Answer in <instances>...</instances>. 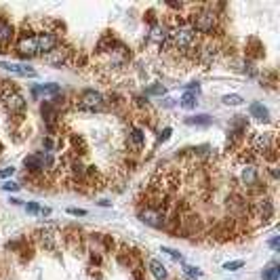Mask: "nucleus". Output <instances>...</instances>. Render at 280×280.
Segmentation results:
<instances>
[{
	"instance_id": "1",
	"label": "nucleus",
	"mask_w": 280,
	"mask_h": 280,
	"mask_svg": "<svg viewBox=\"0 0 280 280\" xmlns=\"http://www.w3.org/2000/svg\"><path fill=\"white\" fill-rule=\"evenodd\" d=\"M169 40L175 49L179 51H194V40H196V32L192 30V26H179L169 34Z\"/></svg>"
},
{
	"instance_id": "2",
	"label": "nucleus",
	"mask_w": 280,
	"mask_h": 280,
	"mask_svg": "<svg viewBox=\"0 0 280 280\" xmlns=\"http://www.w3.org/2000/svg\"><path fill=\"white\" fill-rule=\"evenodd\" d=\"M76 107L82 112H101L105 107V99L99 91L95 89H87L80 93L78 101H76Z\"/></svg>"
},
{
	"instance_id": "3",
	"label": "nucleus",
	"mask_w": 280,
	"mask_h": 280,
	"mask_svg": "<svg viewBox=\"0 0 280 280\" xmlns=\"http://www.w3.org/2000/svg\"><path fill=\"white\" fill-rule=\"evenodd\" d=\"M23 167L32 173H40L44 169H51L53 167V156L49 152H38V154H32V156H26L23 158Z\"/></svg>"
},
{
	"instance_id": "4",
	"label": "nucleus",
	"mask_w": 280,
	"mask_h": 280,
	"mask_svg": "<svg viewBox=\"0 0 280 280\" xmlns=\"http://www.w3.org/2000/svg\"><path fill=\"white\" fill-rule=\"evenodd\" d=\"M217 26V15L213 11H202L194 17V26L192 30L194 32H200V34H211Z\"/></svg>"
},
{
	"instance_id": "5",
	"label": "nucleus",
	"mask_w": 280,
	"mask_h": 280,
	"mask_svg": "<svg viewBox=\"0 0 280 280\" xmlns=\"http://www.w3.org/2000/svg\"><path fill=\"white\" fill-rule=\"evenodd\" d=\"M139 219H141L145 225H150V228H162V225H165L167 215L158 207H145L143 211L139 213Z\"/></svg>"
},
{
	"instance_id": "6",
	"label": "nucleus",
	"mask_w": 280,
	"mask_h": 280,
	"mask_svg": "<svg viewBox=\"0 0 280 280\" xmlns=\"http://www.w3.org/2000/svg\"><path fill=\"white\" fill-rule=\"evenodd\" d=\"M34 38H36V46H38V55H46V53H51L57 46V36L51 32H40Z\"/></svg>"
},
{
	"instance_id": "7",
	"label": "nucleus",
	"mask_w": 280,
	"mask_h": 280,
	"mask_svg": "<svg viewBox=\"0 0 280 280\" xmlns=\"http://www.w3.org/2000/svg\"><path fill=\"white\" fill-rule=\"evenodd\" d=\"M251 150L266 156L268 152H272V137L268 133H255L251 137Z\"/></svg>"
},
{
	"instance_id": "8",
	"label": "nucleus",
	"mask_w": 280,
	"mask_h": 280,
	"mask_svg": "<svg viewBox=\"0 0 280 280\" xmlns=\"http://www.w3.org/2000/svg\"><path fill=\"white\" fill-rule=\"evenodd\" d=\"M17 51L21 57H34L38 55V46H36V38L30 34H23L17 42Z\"/></svg>"
},
{
	"instance_id": "9",
	"label": "nucleus",
	"mask_w": 280,
	"mask_h": 280,
	"mask_svg": "<svg viewBox=\"0 0 280 280\" xmlns=\"http://www.w3.org/2000/svg\"><path fill=\"white\" fill-rule=\"evenodd\" d=\"M253 211L257 213L261 221H270L272 215H274V205H272L270 198H257L253 202Z\"/></svg>"
},
{
	"instance_id": "10",
	"label": "nucleus",
	"mask_w": 280,
	"mask_h": 280,
	"mask_svg": "<svg viewBox=\"0 0 280 280\" xmlns=\"http://www.w3.org/2000/svg\"><path fill=\"white\" fill-rule=\"evenodd\" d=\"M68 57H70V49H66V46H55L51 53H46L44 55V61L53 68H59V66L66 64Z\"/></svg>"
},
{
	"instance_id": "11",
	"label": "nucleus",
	"mask_w": 280,
	"mask_h": 280,
	"mask_svg": "<svg viewBox=\"0 0 280 280\" xmlns=\"http://www.w3.org/2000/svg\"><path fill=\"white\" fill-rule=\"evenodd\" d=\"M4 104H6V107H9L11 114H21L23 110H26V99H23V95H19V93H15V91L4 97Z\"/></svg>"
},
{
	"instance_id": "12",
	"label": "nucleus",
	"mask_w": 280,
	"mask_h": 280,
	"mask_svg": "<svg viewBox=\"0 0 280 280\" xmlns=\"http://www.w3.org/2000/svg\"><path fill=\"white\" fill-rule=\"evenodd\" d=\"M0 68L9 70L11 74H17V76H30V78H34V76H36V70L28 68V66H21V64H9V61H0Z\"/></svg>"
},
{
	"instance_id": "13",
	"label": "nucleus",
	"mask_w": 280,
	"mask_h": 280,
	"mask_svg": "<svg viewBox=\"0 0 280 280\" xmlns=\"http://www.w3.org/2000/svg\"><path fill=\"white\" fill-rule=\"evenodd\" d=\"M257 169H255L253 165H245L243 171H240V181H243V185H246V188H253V185H257Z\"/></svg>"
},
{
	"instance_id": "14",
	"label": "nucleus",
	"mask_w": 280,
	"mask_h": 280,
	"mask_svg": "<svg viewBox=\"0 0 280 280\" xmlns=\"http://www.w3.org/2000/svg\"><path fill=\"white\" fill-rule=\"evenodd\" d=\"M129 145L133 147L135 152H139L145 145V135H143L141 129H131L129 131Z\"/></svg>"
},
{
	"instance_id": "15",
	"label": "nucleus",
	"mask_w": 280,
	"mask_h": 280,
	"mask_svg": "<svg viewBox=\"0 0 280 280\" xmlns=\"http://www.w3.org/2000/svg\"><path fill=\"white\" fill-rule=\"evenodd\" d=\"M169 30L165 28V26H160V23H156L152 30H150V38L154 42H158V44H165V42H169Z\"/></svg>"
},
{
	"instance_id": "16",
	"label": "nucleus",
	"mask_w": 280,
	"mask_h": 280,
	"mask_svg": "<svg viewBox=\"0 0 280 280\" xmlns=\"http://www.w3.org/2000/svg\"><path fill=\"white\" fill-rule=\"evenodd\" d=\"M248 112H251L253 118L259 120V122H268L270 120V112H268V107L263 105V104H251Z\"/></svg>"
},
{
	"instance_id": "17",
	"label": "nucleus",
	"mask_w": 280,
	"mask_h": 280,
	"mask_svg": "<svg viewBox=\"0 0 280 280\" xmlns=\"http://www.w3.org/2000/svg\"><path fill=\"white\" fill-rule=\"evenodd\" d=\"M150 272L156 280H167V266L160 259H150Z\"/></svg>"
},
{
	"instance_id": "18",
	"label": "nucleus",
	"mask_w": 280,
	"mask_h": 280,
	"mask_svg": "<svg viewBox=\"0 0 280 280\" xmlns=\"http://www.w3.org/2000/svg\"><path fill=\"white\" fill-rule=\"evenodd\" d=\"M13 36H15V28L11 26L9 21L0 19V44L11 42V40H13Z\"/></svg>"
},
{
	"instance_id": "19",
	"label": "nucleus",
	"mask_w": 280,
	"mask_h": 280,
	"mask_svg": "<svg viewBox=\"0 0 280 280\" xmlns=\"http://www.w3.org/2000/svg\"><path fill=\"white\" fill-rule=\"evenodd\" d=\"M200 57H202V61H207V64H211V61L217 57V44H207V46H202Z\"/></svg>"
},
{
	"instance_id": "20",
	"label": "nucleus",
	"mask_w": 280,
	"mask_h": 280,
	"mask_svg": "<svg viewBox=\"0 0 280 280\" xmlns=\"http://www.w3.org/2000/svg\"><path fill=\"white\" fill-rule=\"evenodd\" d=\"M61 89H59V84H42V87H34V95H57Z\"/></svg>"
},
{
	"instance_id": "21",
	"label": "nucleus",
	"mask_w": 280,
	"mask_h": 280,
	"mask_svg": "<svg viewBox=\"0 0 280 280\" xmlns=\"http://www.w3.org/2000/svg\"><path fill=\"white\" fill-rule=\"evenodd\" d=\"M188 124H198V127H209L211 124V116L207 114H196V116H190V118H185Z\"/></svg>"
},
{
	"instance_id": "22",
	"label": "nucleus",
	"mask_w": 280,
	"mask_h": 280,
	"mask_svg": "<svg viewBox=\"0 0 280 280\" xmlns=\"http://www.w3.org/2000/svg\"><path fill=\"white\" fill-rule=\"evenodd\" d=\"M179 105L181 107H185V110H190V107H194L196 105V95L194 93H183V97H181V101H179Z\"/></svg>"
},
{
	"instance_id": "23",
	"label": "nucleus",
	"mask_w": 280,
	"mask_h": 280,
	"mask_svg": "<svg viewBox=\"0 0 280 280\" xmlns=\"http://www.w3.org/2000/svg\"><path fill=\"white\" fill-rule=\"evenodd\" d=\"M261 278L263 280H280V268L278 266H270L268 270H263Z\"/></svg>"
},
{
	"instance_id": "24",
	"label": "nucleus",
	"mask_w": 280,
	"mask_h": 280,
	"mask_svg": "<svg viewBox=\"0 0 280 280\" xmlns=\"http://www.w3.org/2000/svg\"><path fill=\"white\" fill-rule=\"evenodd\" d=\"M221 101H223L225 105H234V107H236V105H243V101H245V99L240 97V95H236V93H232V95H223Z\"/></svg>"
},
{
	"instance_id": "25",
	"label": "nucleus",
	"mask_w": 280,
	"mask_h": 280,
	"mask_svg": "<svg viewBox=\"0 0 280 280\" xmlns=\"http://www.w3.org/2000/svg\"><path fill=\"white\" fill-rule=\"evenodd\" d=\"M183 274H185V278H190V280H198L202 276V272L198 268H194V266H183Z\"/></svg>"
},
{
	"instance_id": "26",
	"label": "nucleus",
	"mask_w": 280,
	"mask_h": 280,
	"mask_svg": "<svg viewBox=\"0 0 280 280\" xmlns=\"http://www.w3.org/2000/svg\"><path fill=\"white\" fill-rule=\"evenodd\" d=\"M245 266V261H228V263H223V270H228V272H234V270H238V268H243Z\"/></svg>"
},
{
	"instance_id": "27",
	"label": "nucleus",
	"mask_w": 280,
	"mask_h": 280,
	"mask_svg": "<svg viewBox=\"0 0 280 280\" xmlns=\"http://www.w3.org/2000/svg\"><path fill=\"white\" fill-rule=\"evenodd\" d=\"M145 95H165V87L162 84H156V87H150L145 91Z\"/></svg>"
},
{
	"instance_id": "28",
	"label": "nucleus",
	"mask_w": 280,
	"mask_h": 280,
	"mask_svg": "<svg viewBox=\"0 0 280 280\" xmlns=\"http://www.w3.org/2000/svg\"><path fill=\"white\" fill-rule=\"evenodd\" d=\"M19 188H21V185H17L15 181H4L2 183V190L4 192H19Z\"/></svg>"
},
{
	"instance_id": "29",
	"label": "nucleus",
	"mask_w": 280,
	"mask_h": 280,
	"mask_svg": "<svg viewBox=\"0 0 280 280\" xmlns=\"http://www.w3.org/2000/svg\"><path fill=\"white\" fill-rule=\"evenodd\" d=\"M162 253H169V255H171V257H173V259H177V261H181V255H179V253H177V251H175V248H167V246H162Z\"/></svg>"
},
{
	"instance_id": "30",
	"label": "nucleus",
	"mask_w": 280,
	"mask_h": 280,
	"mask_svg": "<svg viewBox=\"0 0 280 280\" xmlns=\"http://www.w3.org/2000/svg\"><path fill=\"white\" fill-rule=\"evenodd\" d=\"M26 209H28V213H32V215H36V213H40V211H42V209L38 207V205H34V202H28Z\"/></svg>"
},
{
	"instance_id": "31",
	"label": "nucleus",
	"mask_w": 280,
	"mask_h": 280,
	"mask_svg": "<svg viewBox=\"0 0 280 280\" xmlns=\"http://www.w3.org/2000/svg\"><path fill=\"white\" fill-rule=\"evenodd\" d=\"M68 213L70 215H74V217H84V215H87V211H82V209H68Z\"/></svg>"
},
{
	"instance_id": "32",
	"label": "nucleus",
	"mask_w": 280,
	"mask_h": 280,
	"mask_svg": "<svg viewBox=\"0 0 280 280\" xmlns=\"http://www.w3.org/2000/svg\"><path fill=\"white\" fill-rule=\"evenodd\" d=\"M169 135H171V129L167 127L165 131H162V133L158 135V141H167V139H169Z\"/></svg>"
},
{
	"instance_id": "33",
	"label": "nucleus",
	"mask_w": 280,
	"mask_h": 280,
	"mask_svg": "<svg viewBox=\"0 0 280 280\" xmlns=\"http://www.w3.org/2000/svg\"><path fill=\"white\" fill-rule=\"evenodd\" d=\"M15 173V169L11 167V169H2V171H0V177H9V175H13Z\"/></svg>"
},
{
	"instance_id": "34",
	"label": "nucleus",
	"mask_w": 280,
	"mask_h": 280,
	"mask_svg": "<svg viewBox=\"0 0 280 280\" xmlns=\"http://www.w3.org/2000/svg\"><path fill=\"white\" fill-rule=\"evenodd\" d=\"M270 246L276 251V248H278V238H272V240H270Z\"/></svg>"
}]
</instances>
